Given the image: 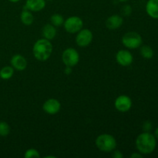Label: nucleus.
Here are the masks:
<instances>
[{
    "label": "nucleus",
    "instance_id": "nucleus-11",
    "mask_svg": "<svg viewBox=\"0 0 158 158\" xmlns=\"http://www.w3.org/2000/svg\"><path fill=\"white\" fill-rule=\"evenodd\" d=\"M10 63L12 67L19 71L24 70L27 66V60L23 56L20 54L14 55L11 59Z\"/></svg>",
    "mask_w": 158,
    "mask_h": 158
},
{
    "label": "nucleus",
    "instance_id": "nucleus-31",
    "mask_svg": "<svg viewBox=\"0 0 158 158\" xmlns=\"http://www.w3.org/2000/svg\"><path fill=\"white\" fill-rule=\"evenodd\" d=\"M48 1H52V0H48Z\"/></svg>",
    "mask_w": 158,
    "mask_h": 158
},
{
    "label": "nucleus",
    "instance_id": "nucleus-1",
    "mask_svg": "<svg viewBox=\"0 0 158 158\" xmlns=\"http://www.w3.org/2000/svg\"><path fill=\"white\" fill-rule=\"evenodd\" d=\"M136 148L141 154H151L155 150L157 140L155 136L150 132H143L136 139Z\"/></svg>",
    "mask_w": 158,
    "mask_h": 158
},
{
    "label": "nucleus",
    "instance_id": "nucleus-2",
    "mask_svg": "<svg viewBox=\"0 0 158 158\" xmlns=\"http://www.w3.org/2000/svg\"><path fill=\"white\" fill-rule=\"evenodd\" d=\"M52 45L46 39H40L33 45V56L39 61H46L52 52Z\"/></svg>",
    "mask_w": 158,
    "mask_h": 158
},
{
    "label": "nucleus",
    "instance_id": "nucleus-21",
    "mask_svg": "<svg viewBox=\"0 0 158 158\" xmlns=\"http://www.w3.org/2000/svg\"><path fill=\"white\" fill-rule=\"evenodd\" d=\"M24 157L26 158H39L40 157V154L37 150L30 148L25 152Z\"/></svg>",
    "mask_w": 158,
    "mask_h": 158
},
{
    "label": "nucleus",
    "instance_id": "nucleus-27",
    "mask_svg": "<svg viewBox=\"0 0 158 158\" xmlns=\"http://www.w3.org/2000/svg\"><path fill=\"white\" fill-rule=\"evenodd\" d=\"M154 136H155L156 139H157V140H158V127L157 128H156L155 131H154Z\"/></svg>",
    "mask_w": 158,
    "mask_h": 158
},
{
    "label": "nucleus",
    "instance_id": "nucleus-6",
    "mask_svg": "<svg viewBox=\"0 0 158 158\" xmlns=\"http://www.w3.org/2000/svg\"><path fill=\"white\" fill-rule=\"evenodd\" d=\"M64 29L69 33H77L80 30L83 29V22L80 17L70 16L66 20H65Z\"/></svg>",
    "mask_w": 158,
    "mask_h": 158
},
{
    "label": "nucleus",
    "instance_id": "nucleus-9",
    "mask_svg": "<svg viewBox=\"0 0 158 158\" xmlns=\"http://www.w3.org/2000/svg\"><path fill=\"white\" fill-rule=\"evenodd\" d=\"M116 60L120 66H128L132 64L134 61V56L130 51L121 49V50H119L116 54Z\"/></svg>",
    "mask_w": 158,
    "mask_h": 158
},
{
    "label": "nucleus",
    "instance_id": "nucleus-18",
    "mask_svg": "<svg viewBox=\"0 0 158 158\" xmlns=\"http://www.w3.org/2000/svg\"><path fill=\"white\" fill-rule=\"evenodd\" d=\"M14 74V68L12 66H4L0 70V77L2 80H9Z\"/></svg>",
    "mask_w": 158,
    "mask_h": 158
},
{
    "label": "nucleus",
    "instance_id": "nucleus-5",
    "mask_svg": "<svg viewBox=\"0 0 158 158\" xmlns=\"http://www.w3.org/2000/svg\"><path fill=\"white\" fill-rule=\"evenodd\" d=\"M62 60L65 66L73 67L80 61V55L73 48H67L63 51Z\"/></svg>",
    "mask_w": 158,
    "mask_h": 158
},
{
    "label": "nucleus",
    "instance_id": "nucleus-4",
    "mask_svg": "<svg viewBox=\"0 0 158 158\" xmlns=\"http://www.w3.org/2000/svg\"><path fill=\"white\" fill-rule=\"evenodd\" d=\"M122 43L125 47L131 49L140 47L143 43L141 35L136 32H128L123 35L121 40Z\"/></svg>",
    "mask_w": 158,
    "mask_h": 158
},
{
    "label": "nucleus",
    "instance_id": "nucleus-20",
    "mask_svg": "<svg viewBox=\"0 0 158 158\" xmlns=\"http://www.w3.org/2000/svg\"><path fill=\"white\" fill-rule=\"evenodd\" d=\"M10 133V127L6 122L0 121V136L6 137Z\"/></svg>",
    "mask_w": 158,
    "mask_h": 158
},
{
    "label": "nucleus",
    "instance_id": "nucleus-8",
    "mask_svg": "<svg viewBox=\"0 0 158 158\" xmlns=\"http://www.w3.org/2000/svg\"><path fill=\"white\" fill-rule=\"evenodd\" d=\"M114 106L116 109L120 112H127L132 106V100L128 96L120 95L116 99L114 102Z\"/></svg>",
    "mask_w": 158,
    "mask_h": 158
},
{
    "label": "nucleus",
    "instance_id": "nucleus-16",
    "mask_svg": "<svg viewBox=\"0 0 158 158\" xmlns=\"http://www.w3.org/2000/svg\"><path fill=\"white\" fill-rule=\"evenodd\" d=\"M20 19H21V22L23 23V24L26 25V26H30L33 23V15L31 13V12L29 9H26V6L24 7V9H23L21 15H20Z\"/></svg>",
    "mask_w": 158,
    "mask_h": 158
},
{
    "label": "nucleus",
    "instance_id": "nucleus-3",
    "mask_svg": "<svg viewBox=\"0 0 158 158\" xmlns=\"http://www.w3.org/2000/svg\"><path fill=\"white\" fill-rule=\"evenodd\" d=\"M96 146L100 151L105 153L112 152L116 149L117 140L114 136L108 134H103L99 135L96 139Z\"/></svg>",
    "mask_w": 158,
    "mask_h": 158
},
{
    "label": "nucleus",
    "instance_id": "nucleus-23",
    "mask_svg": "<svg viewBox=\"0 0 158 158\" xmlns=\"http://www.w3.org/2000/svg\"><path fill=\"white\" fill-rule=\"evenodd\" d=\"M152 123L151 121H146L143 125V130L144 131V132H150L152 129Z\"/></svg>",
    "mask_w": 158,
    "mask_h": 158
},
{
    "label": "nucleus",
    "instance_id": "nucleus-13",
    "mask_svg": "<svg viewBox=\"0 0 158 158\" xmlns=\"http://www.w3.org/2000/svg\"><path fill=\"white\" fill-rule=\"evenodd\" d=\"M25 6L32 12H40L46 6V0H26Z\"/></svg>",
    "mask_w": 158,
    "mask_h": 158
},
{
    "label": "nucleus",
    "instance_id": "nucleus-22",
    "mask_svg": "<svg viewBox=\"0 0 158 158\" xmlns=\"http://www.w3.org/2000/svg\"><path fill=\"white\" fill-rule=\"evenodd\" d=\"M131 12H132V8L128 5H126L121 9V14L124 16H129Z\"/></svg>",
    "mask_w": 158,
    "mask_h": 158
},
{
    "label": "nucleus",
    "instance_id": "nucleus-14",
    "mask_svg": "<svg viewBox=\"0 0 158 158\" xmlns=\"http://www.w3.org/2000/svg\"><path fill=\"white\" fill-rule=\"evenodd\" d=\"M146 12L150 17L158 19V0H148L146 4Z\"/></svg>",
    "mask_w": 158,
    "mask_h": 158
},
{
    "label": "nucleus",
    "instance_id": "nucleus-24",
    "mask_svg": "<svg viewBox=\"0 0 158 158\" xmlns=\"http://www.w3.org/2000/svg\"><path fill=\"white\" fill-rule=\"evenodd\" d=\"M112 152H113L112 156L114 158H123V154H122L120 151H117V150H114Z\"/></svg>",
    "mask_w": 158,
    "mask_h": 158
},
{
    "label": "nucleus",
    "instance_id": "nucleus-30",
    "mask_svg": "<svg viewBox=\"0 0 158 158\" xmlns=\"http://www.w3.org/2000/svg\"><path fill=\"white\" fill-rule=\"evenodd\" d=\"M48 157H52V158H55L56 157H55V156H46V157H45V158H48Z\"/></svg>",
    "mask_w": 158,
    "mask_h": 158
},
{
    "label": "nucleus",
    "instance_id": "nucleus-12",
    "mask_svg": "<svg viewBox=\"0 0 158 158\" xmlns=\"http://www.w3.org/2000/svg\"><path fill=\"white\" fill-rule=\"evenodd\" d=\"M123 19L120 15H113L110 16L106 21V26L110 30L119 29L123 25Z\"/></svg>",
    "mask_w": 158,
    "mask_h": 158
},
{
    "label": "nucleus",
    "instance_id": "nucleus-7",
    "mask_svg": "<svg viewBox=\"0 0 158 158\" xmlns=\"http://www.w3.org/2000/svg\"><path fill=\"white\" fill-rule=\"evenodd\" d=\"M93 32L88 29H82L77 32L76 43L80 47H86L93 41Z\"/></svg>",
    "mask_w": 158,
    "mask_h": 158
},
{
    "label": "nucleus",
    "instance_id": "nucleus-29",
    "mask_svg": "<svg viewBox=\"0 0 158 158\" xmlns=\"http://www.w3.org/2000/svg\"><path fill=\"white\" fill-rule=\"evenodd\" d=\"M120 2H126L129 1V0H119Z\"/></svg>",
    "mask_w": 158,
    "mask_h": 158
},
{
    "label": "nucleus",
    "instance_id": "nucleus-28",
    "mask_svg": "<svg viewBox=\"0 0 158 158\" xmlns=\"http://www.w3.org/2000/svg\"><path fill=\"white\" fill-rule=\"evenodd\" d=\"M9 1L11 2H18L20 0H9Z\"/></svg>",
    "mask_w": 158,
    "mask_h": 158
},
{
    "label": "nucleus",
    "instance_id": "nucleus-25",
    "mask_svg": "<svg viewBox=\"0 0 158 158\" xmlns=\"http://www.w3.org/2000/svg\"><path fill=\"white\" fill-rule=\"evenodd\" d=\"M142 157H143V155L140 152L133 153L131 155V158H141Z\"/></svg>",
    "mask_w": 158,
    "mask_h": 158
},
{
    "label": "nucleus",
    "instance_id": "nucleus-26",
    "mask_svg": "<svg viewBox=\"0 0 158 158\" xmlns=\"http://www.w3.org/2000/svg\"><path fill=\"white\" fill-rule=\"evenodd\" d=\"M71 71H72V67H70V66H66V68H65V69H64L65 73L69 74V73H71Z\"/></svg>",
    "mask_w": 158,
    "mask_h": 158
},
{
    "label": "nucleus",
    "instance_id": "nucleus-10",
    "mask_svg": "<svg viewBox=\"0 0 158 158\" xmlns=\"http://www.w3.org/2000/svg\"><path fill=\"white\" fill-rule=\"evenodd\" d=\"M43 109L46 114L54 115L61 109V103L56 99H49L43 105Z\"/></svg>",
    "mask_w": 158,
    "mask_h": 158
},
{
    "label": "nucleus",
    "instance_id": "nucleus-17",
    "mask_svg": "<svg viewBox=\"0 0 158 158\" xmlns=\"http://www.w3.org/2000/svg\"><path fill=\"white\" fill-rule=\"evenodd\" d=\"M140 53L143 58L146 59V60H151L154 56V52L151 46L144 45V46H142L141 48H140Z\"/></svg>",
    "mask_w": 158,
    "mask_h": 158
},
{
    "label": "nucleus",
    "instance_id": "nucleus-15",
    "mask_svg": "<svg viewBox=\"0 0 158 158\" xmlns=\"http://www.w3.org/2000/svg\"><path fill=\"white\" fill-rule=\"evenodd\" d=\"M42 35H43V38L48 40L54 39L56 35V29L55 26L52 24L45 25L42 29Z\"/></svg>",
    "mask_w": 158,
    "mask_h": 158
},
{
    "label": "nucleus",
    "instance_id": "nucleus-19",
    "mask_svg": "<svg viewBox=\"0 0 158 158\" xmlns=\"http://www.w3.org/2000/svg\"><path fill=\"white\" fill-rule=\"evenodd\" d=\"M50 22L52 25H53L54 26H60L64 23V19H63L62 15L56 13L52 15L50 18Z\"/></svg>",
    "mask_w": 158,
    "mask_h": 158
}]
</instances>
